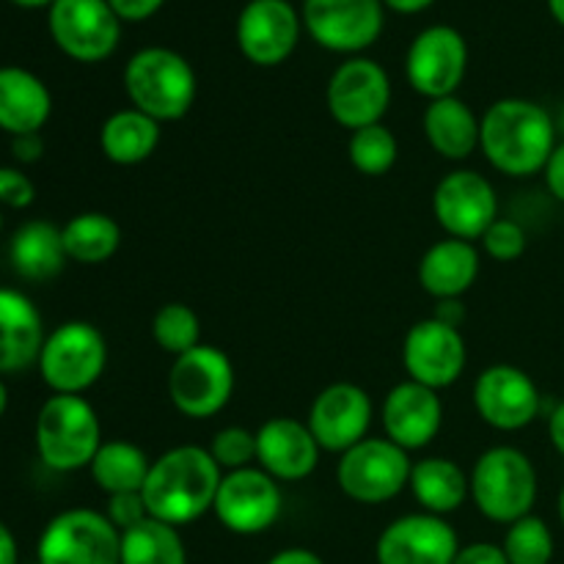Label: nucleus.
I'll return each mask as SVG.
<instances>
[{
    "mask_svg": "<svg viewBox=\"0 0 564 564\" xmlns=\"http://www.w3.org/2000/svg\"><path fill=\"white\" fill-rule=\"evenodd\" d=\"M124 91L132 108L154 121H180L196 102V72L169 47L138 50L124 66Z\"/></svg>",
    "mask_w": 564,
    "mask_h": 564,
    "instance_id": "7ed1b4c3",
    "label": "nucleus"
},
{
    "mask_svg": "<svg viewBox=\"0 0 564 564\" xmlns=\"http://www.w3.org/2000/svg\"><path fill=\"white\" fill-rule=\"evenodd\" d=\"M479 116L460 97L433 99L424 110V135L446 160H468L479 149Z\"/></svg>",
    "mask_w": 564,
    "mask_h": 564,
    "instance_id": "a878e982",
    "label": "nucleus"
},
{
    "mask_svg": "<svg viewBox=\"0 0 564 564\" xmlns=\"http://www.w3.org/2000/svg\"><path fill=\"white\" fill-rule=\"evenodd\" d=\"M149 468H152V460H149L141 446L130 444V441H102L88 471H91L94 485L102 494L119 496L141 494L143 485H147Z\"/></svg>",
    "mask_w": 564,
    "mask_h": 564,
    "instance_id": "c756f323",
    "label": "nucleus"
},
{
    "mask_svg": "<svg viewBox=\"0 0 564 564\" xmlns=\"http://www.w3.org/2000/svg\"><path fill=\"white\" fill-rule=\"evenodd\" d=\"M160 147V121L135 108L116 110L99 127V149L116 165H138Z\"/></svg>",
    "mask_w": 564,
    "mask_h": 564,
    "instance_id": "cd10ccee",
    "label": "nucleus"
},
{
    "mask_svg": "<svg viewBox=\"0 0 564 564\" xmlns=\"http://www.w3.org/2000/svg\"><path fill=\"white\" fill-rule=\"evenodd\" d=\"M50 33L61 53L80 64H97L119 47L121 20L108 0H55Z\"/></svg>",
    "mask_w": 564,
    "mask_h": 564,
    "instance_id": "9b49d317",
    "label": "nucleus"
},
{
    "mask_svg": "<svg viewBox=\"0 0 564 564\" xmlns=\"http://www.w3.org/2000/svg\"><path fill=\"white\" fill-rule=\"evenodd\" d=\"M471 501L488 521L510 523L532 516L538 501V471L516 446H494L477 457L468 477Z\"/></svg>",
    "mask_w": 564,
    "mask_h": 564,
    "instance_id": "39448f33",
    "label": "nucleus"
},
{
    "mask_svg": "<svg viewBox=\"0 0 564 564\" xmlns=\"http://www.w3.org/2000/svg\"><path fill=\"white\" fill-rule=\"evenodd\" d=\"M474 408L494 430L516 433L538 419L540 391L523 369L512 364H494L474 383Z\"/></svg>",
    "mask_w": 564,
    "mask_h": 564,
    "instance_id": "a211bd4d",
    "label": "nucleus"
},
{
    "mask_svg": "<svg viewBox=\"0 0 564 564\" xmlns=\"http://www.w3.org/2000/svg\"><path fill=\"white\" fill-rule=\"evenodd\" d=\"M545 185H549L551 196L564 202V141L556 143L554 154L549 158V165H545Z\"/></svg>",
    "mask_w": 564,
    "mask_h": 564,
    "instance_id": "37998d69",
    "label": "nucleus"
},
{
    "mask_svg": "<svg viewBox=\"0 0 564 564\" xmlns=\"http://www.w3.org/2000/svg\"><path fill=\"white\" fill-rule=\"evenodd\" d=\"M560 518H562V523H564V488H562V494H560Z\"/></svg>",
    "mask_w": 564,
    "mask_h": 564,
    "instance_id": "864d4df0",
    "label": "nucleus"
},
{
    "mask_svg": "<svg viewBox=\"0 0 564 564\" xmlns=\"http://www.w3.org/2000/svg\"><path fill=\"white\" fill-rule=\"evenodd\" d=\"M20 562V549L11 534V529L0 521V564H17Z\"/></svg>",
    "mask_w": 564,
    "mask_h": 564,
    "instance_id": "de8ad7c7",
    "label": "nucleus"
},
{
    "mask_svg": "<svg viewBox=\"0 0 564 564\" xmlns=\"http://www.w3.org/2000/svg\"><path fill=\"white\" fill-rule=\"evenodd\" d=\"M44 339L47 334L36 303L17 290H0V375L33 367Z\"/></svg>",
    "mask_w": 564,
    "mask_h": 564,
    "instance_id": "5701e85b",
    "label": "nucleus"
},
{
    "mask_svg": "<svg viewBox=\"0 0 564 564\" xmlns=\"http://www.w3.org/2000/svg\"><path fill=\"white\" fill-rule=\"evenodd\" d=\"M9 259L25 281H50L64 270L69 257L58 226L50 220H28L11 237Z\"/></svg>",
    "mask_w": 564,
    "mask_h": 564,
    "instance_id": "bb28decb",
    "label": "nucleus"
},
{
    "mask_svg": "<svg viewBox=\"0 0 564 564\" xmlns=\"http://www.w3.org/2000/svg\"><path fill=\"white\" fill-rule=\"evenodd\" d=\"M6 408H9V389L3 383V375H0V419H3Z\"/></svg>",
    "mask_w": 564,
    "mask_h": 564,
    "instance_id": "603ef678",
    "label": "nucleus"
},
{
    "mask_svg": "<svg viewBox=\"0 0 564 564\" xmlns=\"http://www.w3.org/2000/svg\"><path fill=\"white\" fill-rule=\"evenodd\" d=\"M433 317L438 319V323L452 325V328H460L463 319H466V308H463L460 301H438Z\"/></svg>",
    "mask_w": 564,
    "mask_h": 564,
    "instance_id": "c03bdc74",
    "label": "nucleus"
},
{
    "mask_svg": "<svg viewBox=\"0 0 564 564\" xmlns=\"http://www.w3.org/2000/svg\"><path fill=\"white\" fill-rule=\"evenodd\" d=\"M452 564H510L505 556V549L494 543H471L460 545L455 562Z\"/></svg>",
    "mask_w": 564,
    "mask_h": 564,
    "instance_id": "ea45409f",
    "label": "nucleus"
},
{
    "mask_svg": "<svg viewBox=\"0 0 564 564\" xmlns=\"http://www.w3.org/2000/svg\"><path fill=\"white\" fill-rule=\"evenodd\" d=\"M36 198V185L20 169L0 165V207L28 209Z\"/></svg>",
    "mask_w": 564,
    "mask_h": 564,
    "instance_id": "4c0bfd02",
    "label": "nucleus"
},
{
    "mask_svg": "<svg viewBox=\"0 0 564 564\" xmlns=\"http://www.w3.org/2000/svg\"><path fill=\"white\" fill-rule=\"evenodd\" d=\"M220 479L224 471L213 460L209 449L185 444L163 452L158 460H152L147 485L141 490L149 518H158L171 527L198 521L215 507Z\"/></svg>",
    "mask_w": 564,
    "mask_h": 564,
    "instance_id": "f03ea898",
    "label": "nucleus"
},
{
    "mask_svg": "<svg viewBox=\"0 0 564 564\" xmlns=\"http://www.w3.org/2000/svg\"><path fill=\"white\" fill-rule=\"evenodd\" d=\"M347 158H350L352 169L361 171L364 176H383L394 169L397 158H400V143L389 127L380 124L364 127L350 135L347 143Z\"/></svg>",
    "mask_w": 564,
    "mask_h": 564,
    "instance_id": "473e14b6",
    "label": "nucleus"
},
{
    "mask_svg": "<svg viewBox=\"0 0 564 564\" xmlns=\"http://www.w3.org/2000/svg\"><path fill=\"white\" fill-rule=\"evenodd\" d=\"M501 549H505L510 564H551L554 560V534L543 518L527 516L510 523Z\"/></svg>",
    "mask_w": 564,
    "mask_h": 564,
    "instance_id": "f704fd0d",
    "label": "nucleus"
},
{
    "mask_svg": "<svg viewBox=\"0 0 564 564\" xmlns=\"http://www.w3.org/2000/svg\"><path fill=\"white\" fill-rule=\"evenodd\" d=\"M460 540L441 516L413 512L391 521L378 538V564H452Z\"/></svg>",
    "mask_w": 564,
    "mask_h": 564,
    "instance_id": "6ab92c4d",
    "label": "nucleus"
},
{
    "mask_svg": "<svg viewBox=\"0 0 564 564\" xmlns=\"http://www.w3.org/2000/svg\"><path fill=\"white\" fill-rule=\"evenodd\" d=\"M319 444L306 422L273 416L257 430V463L279 482H301L319 463Z\"/></svg>",
    "mask_w": 564,
    "mask_h": 564,
    "instance_id": "412c9836",
    "label": "nucleus"
},
{
    "mask_svg": "<svg viewBox=\"0 0 564 564\" xmlns=\"http://www.w3.org/2000/svg\"><path fill=\"white\" fill-rule=\"evenodd\" d=\"M308 430L317 438L319 449L345 455L364 438H369L372 427V397L356 383L325 386L312 402L306 419Z\"/></svg>",
    "mask_w": 564,
    "mask_h": 564,
    "instance_id": "f3484780",
    "label": "nucleus"
},
{
    "mask_svg": "<svg viewBox=\"0 0 564 564\" xmlns=\"http://www.w3.org/2000/svg\"><path fill=\"white\" fill-rule=\"evenodd\" d=\"M444 424V402L438 391L422 383H397L383 400L386 438L405 452L424 449L433 444Z\"/></svg>",
    "mask_w": 564,
    "mask_h": 564,
    "instance_id": "4be33fe9",
    "label": "nucleus"
},
{
    "mask_svg": "<svg viewBox=\"0 0 564 564\" xmlns=\"http://www.w3.org/2000/svg\"><path fill=\"white\" fill-rule=\"evenodd\" d=\"M39 564H121V532L105 512H58L44 527L36 545Z\"/></svg>",
    "mask_w": 564,
    "mask_h": 564,
    "instance_id": "1a4fd4ad",
    "label": "nucleus"
},
{
    "mask_svg": "<svg viewBox=\"0 0 564 564\" xmlns=\"http://www.w3.org/2000/svg\"><path fill=\"white\" fill-rule=\"evenodd\" d=\"M39 460L61 474L91 466L102 446V424L83 394H53L36 416Z\"/></svg>",
    "mask_w": 564,
    "mask_h": 564,
    "instance_id": "20e7f679",
    "label": "nucleus"
},
{
    "mask_svg": "<svg viewBox=\"0 0 564 564\" xmlns=\"http://www.w3.org/2000/svg\"><path fill=\"white\" fill-rule=\"evenodd\" d=\"M110 9L119 14V20H130V22H141L147 17H152L165 0H108Z\"/></svg>",
    "mask_w": 564,
    "mask_h": 564,
    "instance_id": "a19ab883",
    "label": "nucleus"
},
{
    "mask_svg": "<svg viewBox=\"0 0 564 564\" xmlns=\"http://www.w3.org/2000/svg\"><path fill=\"white\" fill-rule=\"evenodd\" d=\"M121 564H187V551L176 527L147 518L121 532Z\"/></svg>",
    "mask_w": 564,
    "mask_h": 564,
    "instance_id": "2f4dec72",
    "label": "nucleus"
},
{
    "mask_svg": "<svg viewBox=\"0 0 564 564\" xmlns=\"http://www.w3.org/2000/svg\"><path fill=\"white\" fill-rule=\"evenodd\" d=\"M0 231H3V209H0Z\"/></svg>",
    "mask_w": 564,
    "mask_h": 564,
    "instance_id": "6e6d98bb",
    "label": "nucleus"
},
{
    "mask_svg": "<svg viewBox=\"0 0 564 564\" xmlns=\"http://www.w3.org/2000/svg\"><path fill=\"white\" fill-rule=\"evenodd\" d=\"M468 350L460 328L438 323L435 317L411 325L402 341V367L408 380L441 391L457 383L466 369Z\"/></svg>",
    "mask_w": 564,
    "mask_h": 564,
    "instance_id": "2eb2a0df",
    "label": "nucleus"
},
{
    "mask_svg": "<svg viewBox=\"0 0 564 564\" xmlns=\"http://www.w3.org/2000/svg\"><path fill=\"white\" fill-rule=\"evenodd\" d=\"M549 435H551V444H554V449L564 457V402H560V405L551 411Z\"/></svg>",
    "mask_w": 564,
    "mask_h": 564,
    "instance_id": "49530a36",
    "label": "nucleus"
},
{
    "mask_svg": "<svg viewBox=\"0 0 564 564\" xmlns=\"http://www.w3.org/2000/svg\"><path fill=\"white\" fill-rule=\"evenodd\" d=\"M328 110L345 130H364L380 124L391 105V80L372 58H350L330 75Z\"/></svg>",
    "mask_w": 564,
    "mask_h": 564,
    "instance_id": "f8f14e48",
    "label": "nucleus"
},
{
    "mask_svg": "<svg viewBox=\"0 0 564 564\" xmlns=\"http://www.w3.org/2000/svg\"><path fill=\"white\" fill-rule=\"evenodd\" d=\"M66 257L77 264H102L119 251L121 226L108 213H80L61 229Z\"/></svg>",
    "mask_w": 564,
    "mask_h": 564,
    "instance_id": "7c9ffc66",
    "label": "nucleus"
},
{
    "mask_svg": "<svg viewBox=\"0 0 564 564\" xmlns=\"http://www.w3.org/2000/svg\"><path fill=\"white\" fill-rule=\"evenodd\" d=\"M11 154H14V158L25 165L42 160V154H44L42 132H28V135L11 138Z\"/></svg>",
    "mask_w": 564,
    "mask_h": 564,
    "instance_id": "79ce46f5",
    "label": "nucleus"
},
{
    "mask_svg": "<svg viewBox=\"0 0 564 564\" xmlns=\"http://www.w3.org/2000/svg\"><path fill=\"white\" fill-rule=\"evenodd\" d=\"M468 47L460 31L449 25H433L413 39L405 58V75L413 91L433 99L455 97L466 77Z\"/></svg>",
    "mask_w": 564,
    "mask_h": 564,
    "instance_id": "4468645a",
    "label": "nucleus"
},
{
    "mask_svg": "<svg viewBox=\"0 0 564 564\" xmlns=\"http://www.w3.org/2000/svg\"><path fill=\"white\" fill-rule=\"evenodd\" d=\"M560 130L564 132V108H562V116H560Z\"/></svg>",
    "mask_w": 564,
    "mask_h": 564,
    "instance_id": "5fc2aeb1",
    "label": "nucleus"
},
{
    "mask_svg": "<svg viewBox=\"0 0 564 564\" xmlns=\"http://www.w3.org/2000/svg\"><path fill=\"white\" fill-rule=\"evenodd\" d=\"M386 3H389L394 11H400V14H416V11L427 9L433 0H386Z\"/></svg>",
    "mask_w": 564,
    "mask_h": 564,
    "instance_id": "09e8293b",
    "label": "nucleus"
},
{
    "mask_svg": "<svg viewBox=\"0 0 564 564\" xmlns=\"http://www.w3.org/2000/svg\"><path fill=\"white\" fill-rule=\"evenodd\" d=\"M268 564H325L323 556L308 549H284L275 556H270Z\"/></svg>",
    "mask_w": 564,
    "mask_h": 564,
    "instance_id": "a18cd8bd",
    "label": "nucleus"
},
{
    "mask_svg": "<svg viewBox=\"0 0 564 564\" xmlns=\"http://www.w3.org/2000/svg\"><path fill=\"white\" fill-rule=\"evenodd\" d=\"M36 364L53 394H83L108 367V341L97 325L72 319L47 334Z\"/></svg>",
    "mask_w": 564,
    "mask_h": 564,
    "instance_id": "423d86ee",
    "label": "nucleus"
},
{
    "mask_svg": "<svg viewBox=\"0 0 564 564\" xmlns=\"http://www.w3.org/2000/svg\"><path fill=\"white\" fill-rule=\"evenodd\" d=\"M479 275V251L474 242L446 237L430 246L419 262V284L435 301H460Z\"/></svg>",
    "mask_w": 564,
    "mask_h": 564,
    "instance_id": "b1692460",
    "label": "nucleus"
},
{
    "mask_svg": "<svg viewBox=\"0 0 564 564\" xmlns=\"http://www.w3.org/2000/svg\"><path fill=\"white\" fill-rule=\"evenodd\" d=\"M413 463L402 446L389 438H364L336 463V482L358 505H386L411 482Z\"/></svg>",
    "mask_w": 564,
    "mask_h": 564,
    "instance_id": "6e6552de",
    "label": "nucleus"
},
{
    "mask_svg": "<svg viewBox=\"0 0 564 564\" xmlns=\"http://www.w3.org/2000/svg\"><path fill=\"white\" fill-rule=\"evenodd\" d=\"M11 3L22 6V9H42V6H53L55 0H11Z\"/></svg>",
    "mask_w": 564,
    "mask_h": 564,
    "instance_id": "3c124183",
    "label": "nucleus"
},
{
    "mask_svg": "<svg viewBox=\"0 0 564 564\" xmlns=\"http://www.w3.org/2000/svg\"><path fill=\"white\" fill-rule=\"evenodd\" d=\"M209 455L220 471H240L257 463V433L246 427H224L209 441Z\"/></svg>",
    "mask_w": 564,
    "mask_h": 564,
    "instance_id": "c9c22d12",
    "label": "nucleus"
},
{
    "mask_svg": "<svg viewBox=\"0 0 564 564\" xmlns=\"http://www.w3.org/2000/svg\"><path fill=\"white\" fill-rule=\"evenodd\" d=\"M408 488L413 490L424 512L441 518L460 510L463 501L471 496L466 471L449 457H424V460L413 463Z\"/></svg>",
    "mask_w": 564,
    "mask_h": 564,
    "instance_id": "c85d7f7f",
    "label": "nucleus"
},
{
    "mask_svg": "<svg viewBox=\"0 0 564 564\" xmlns=\"http://www.w3.org/2000/svg\"><path fill=\"white\" fill-rule=\"evenodd\" d=\"M235 367L220 347L198 345L174 358L169 369V397L187 419H213L235 394Z\"/></svg>",
    "mask_w": 564,
    "mask_h": 564,
    "instance_id": "0eeeda50",
    "label": "nucleus"
},
{
    "mask_svg": "<svg viewBox=\"0 0 564 564\" xmlns=\"http://www.w3.org/2000/svg\"><path fill=\"white\" fill-rule=\"evenodd\" d=\"M303 20L314 42L334 53H361L383 31L380 0H306Z\"/></svg>",
    "mask_w": 564,
    "mask_h": 564,
    "instance_id": "dca6fc26",
    "label": "nucleus"
},
{
    "mask_svg": "<svg viewBox=\"0 0 564 564\" xmlns=\"http://www.w3.org/2000/svg\"><path fill=\"white\" fill-rule=\"evenodd\" d=\"M301 20L286 0H251L237 17V44L257 66H279L295 50Z\"/></svg>",
    "mask_w": 564,
    "mask_h": 564,
    "instance_id": "aec40b11",
    "label": "nucleus"
},
{
    "mask_svg": "<svg viewBox=\"0 0 564 564\" xmlns=\"http://www.w3.org/2000/svg\"><path fill=\"white\" fill-rule=\"evenodd\" d=\"M105 516H108V521L113 523L119 532H127V529L147 521L149 510L141 494H119V496H108V512H105Z\"/></svg>",
    "mask_w": 564,
    "mask_h": 564,
    "instance_id": "58836bf2",
    "label": "nucleus"
},
{
    "mask_svg": "<svg viewBox=\"0 0 564 564\" xmlns=\"http://www.w3.org/2000/svg\"><path fill=\"white\" fill-rule=\"evenodd\" d=\"M213 512L218 516L220 527L240 538L268 532L284 512L281 482L253 466L224 474Z\"/></svg>",
    "mask_w": 564,
    "mask_h": 564,
    "instance_id": "9d476101",
    "label": "nucleus"
},
{
    "mask_svg": "<svg viewBox=\"0 0 564 564\" xmlns=\"http://www.w3.org/2000/svg\"><path fill=\"white\" fill-rule=\"evenodd\" d=\"M529 237L518 220L496 218L490 229L482 235V248L496 262H516L527 253Z\"/></svg>",
    "mask_w": 564,
    "mask_h": 564,
    "instance_id": "e433bc0d",
    "label": "nucleus"
},
{
    "mask_svg": "<svg viewBox=\"0 0 564 564\" xmlns=\"http://www.w3.org/2000/svg\"><path fill=\"white\" fill-rule=\"evenodd\" d=\"M479 149L501 174L516 180L540 174L556 149V124L532 99H499L479 121Z\"/></svg>",
    "mask_w": 564,
    "mask_h": 564,
    "instance_id": "f257e3e1",
    "label": "nucleus"
},
{
    "mask_svg": "<svg viewBox=\"0 0 564 564\" xmlns=\"http://www.w3.org/2000/svg\"><path fill=\"white\" fill-rule=\"evenodd\" d=\"M152 339L176 358L202 345V319L187 303H165L152 317Z\"/></svg>",
    "mask_w": 564,
    "mask_h": 564,
    "instance_id": "72a5a7b5",
    "label": "nucleus"
},
{
    "mask_svg": "<svg viewBox=\"0 0 564 564\" xmlns=\"http://www.w3.org/2000/svg\"><path fill=\"white\" fill-rule=\"evenodd\" d=\"M549 9L551 14H554V20L564 25V0H549Z\"/></svg>",
    "mask_w": 564,
    "mask_h": 564,
    "instance_id": "8fccbe9b",
    "label": "nucleus"
},
{
    "mask_svg": "<svg viewBox=\"0 0 564 564\" xmlns=\"http://www.w3.org/2000/svg\"><path fill=\"white\" fill-rule=\"evenodd\" d=\"M53 113V97L33 72L0 66V130L14 135L39 132Z\"/></svg>",
    "mask_w": 564,
    "mask_h": 564,
    "instance_id": "393cba45",
    "label": "nucleus"
},
{
    "mask_svg": "<svg viewBox=\"0 0 564 564\" xmlns=\"http://www.w3.org/2000/svg\"><path fill=\"white\" fill-rule=\"evenodd\" d=\"M433 215L441 229L455 240H482L490 224L499 218V196L488 176L479 171H452L435 185Z\"/></svg>",
    "mask_w": 564,
    "mask_h": 564,
    "instance_id": "ddd939ff",
    "label": "nucleus"
}]
</instances>
